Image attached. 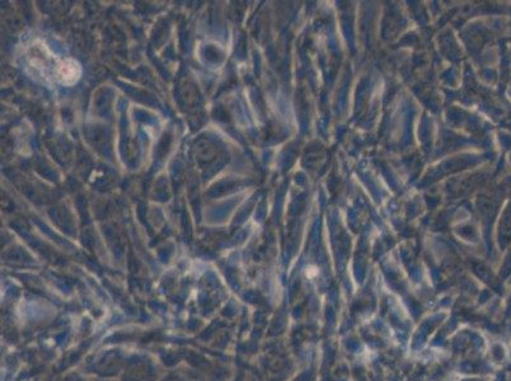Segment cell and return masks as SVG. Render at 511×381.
<instances>
[{
  "label": "cell",
  "mask_w": 511,
  "mask_h": 381,
  "mask_svg": "<svg viewBox=\"0 0 511 381\" xmlns=\"http://www.w3.org/2000/svg\"><path fill=\"white\" fill-rule=\"evenodd\" d=\"M82 75V66L78 61L74 59H64L58 62V66L54 73L55 79L62 86H73L78 82Z\"/></svg>",
  "instance_id": "obj_1"
}]
</instances>
